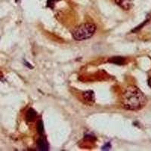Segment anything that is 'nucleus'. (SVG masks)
Returning <instances> with one entry per match:
<instances>
[{"label": "nucleus", "mask_w": 151, "mask_h": 151, "mask_svg": "<svg viewBox=\"0 0 151 151\" xmlns=\"http://www.w3.org/2000/svg\"><path fill=\"white\" fill-rule=\"evenodd\" d=\"M146 96L136 86H131L125 89L122 97V104L129 110H139L146 105Z\"/></svg>", "instance_id": "f257e3e1"}, {"label": "nucleus", "mask_w": 151, "mask_h": 151, "mask_svg": "<svg viewBox=\"0 0 151 151\" xmlns=\"http://www.w3.org/2000/svg\"><path fill=\"white\" fill-rule=\"evenodd\" d=\"M95 31H96V26L94 24L86 23L81 24L74 29L73 32V37L74 40L77 41H83L90 39L94 34Z\"/></svg>", "instance_id": "f03ea898"}, {"label": "nucleus", "mask_w": 151, "mask_h": 151, "mask_svg": "<svg viewBox=\"0 0 151 151\" xmlns=\"http://www.w3.org/2000/svg\"><path fill=\"white\" fill-rule=\"evenodd\" d=\"M36 145H37L38 149L41 151H46L48 150V143L46 138L43 135L40 136V138L38 139Z\"/></svg>", "instance_id": "7ed1b4c3"}, {"label": "nucleus", "mask_w": 151, "mask_h": 151, "mask_svg": "<svg viewBox=\"0 0 151 151\" xmlns=\"http://www.w3.org/2000/svg\"><path fill=\"white\" fill-rule=\"evenodd\" d=\"M115 2L124 10H129L132 6V0H115Z\"/></svg>", "instance_id": "20e7f679"}, {"label": "nucleus", "mask_w": 151, "mask_h": 151, "mask_svg": "<svg viewBox=\"0 0 151 151\" xmlns=\"http://www.w3.org/2000/svg\"><path fill=\"white\" fill-rule=\"evenodd\" d=\"M36 116H37V113L36 112V110L33 108H30L27 110L26 114V119L27 122H33L35 120V119L36 118Z\"/></svg>", "instance_id": "39448f33"}, {"label": "nucleus", "mask_w": 151, "mask_h": 151, "mask_svg": "<svg viewBox=\"0 0 151 151\" xmlns=\"http://www.w3.org/2000/svg\"><path fill=\"white\" fill-rule=\"evenodd\" d=\"M108 62L111 64H117V65H122L125 64V59L122 57H112L108 60Z\"/></svg>", "instance_id": "423d86ee"}, {"label": "nucleus", "mask_w": 151, "mask_h": 151, "mask_svg": "<svg viewBox=\"0 0 151 151\" xmlns=\"http://www.w3.org/2000/svg\"><path fill=\"white\" fill-rule=\"evenodd\" d=\"M83 96L86 101L88 102H94V94L92 91H87L84 92Z\"/></svg>", "instance_id": "0eeeda50"}, {"label": "nucleus", "mask_w": 151, "mask_h": 151, "mask_svg": "<svg viewBox=\"0 0 151 151\" xmlns=\"http://www.w3.org/2000/svg\"><path fill=\"white\" fill-rule=\"evenodd\" d=\"M37 132L40 134V135H43L44 134V125H43V122L41 120H40L37 123Z\"/></svg>", "instance_id": "6e6552de"}, {"label": "nucleus", "mask_w": 151, "mask_h": 151, "mask_svg": "<svg viewBox=\"0 0 151 151\" xmlns=\"http://www.w3.org/2000/svg\"><path fill=\"white\" fill-rule=\"evenodd\" d=\"M59 0H48L47 1V7H49L51 9H53L54 6H55V3H56Z\"/></svg>", "instance_id": "1a4fd4ad"}, {"label": "nucleus", "mask_w": 151, "mask_h": 151, "mask_svg": "<svg viewBox=\"0 0 151 151\" xmlns=\"http://www.w3.org/2000/svg\"><path fill=\"white\" fill-rule=\"evenodd\" d=\"M148 86L151 88V78H150L149 80H148Z\"/></svg>", "instance_id": "9d476101"}]
</instances>
